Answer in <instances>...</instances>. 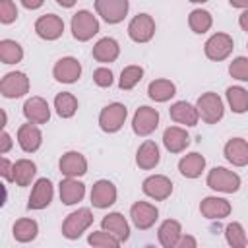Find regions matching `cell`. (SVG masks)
<instances>
[{"mask_svg":"<svg viewBox=\"0 0 248 248\" xmlns=\"http://www.w3.org/2000/svg\"><path fill=\"white\" fill-rule=\"evenodd\" d=\"M207 186L211 190H217V192L232 194L240 188V176L236 172L225 169V167H215L207 174Z\"/></svg>","mask_w":248,"mask_h":248,"instance_id":"cell-1","label":"cell"},{"mask_svg":"<svg viewBox=\"0 0 248 248\" xmlns=\"http://www.w3.org/2000/svg\"><path fill=\"white\" fill-rule=\"evenodd\" d=\"M200 116L207 122V124H217L221 118H223V112H225V107H223V101L217 93L213 91H207V93H202L200 99H198V105H196Z\"/></svg>","mask_w":248,"mask_h":248,"instance_id":"cell-2","label":"cell"},{"mask_svg":"<svg viewBox=\"0 0 248 248\" xmlns=\"http://www.w3.org/2000/svg\"><path fill=\"white\" fill-rule=\"evenodd\" d=\"M93 223V213L87 207H81L74 213H70L62 223V234L70 240H76L81 236V232Z\"/></svg>","mask_w":248,"mask_h":248,"instance_id":"cell-3","label":"cell"},{"mask_svg":"<svg viewBox=\"0 0 248 248\" xmlns=\"http://www.w3.org/2000/svg\"><path fill=\"white\" fill-rule=\"evenodd\" d=\"M126 116H128V108L122 103H110V105H107L101 110V114H99V126H101L103 132H108V134L118 132L122 128Z\"/></svg>","mask_w":248,"mask_h":248,"instance_id":"cell-4","label":"cell"},{"mask_svg":"<svg viewBox=\"0 0 248 248\" xmlns=\"http://www.w3.org/2000/svg\"><path fill=\"white\" fill-rule=\"evenodd\" d=\"M95 33H99V21L91 12L79 10L78 14H74V17H72V35L78 41H89Z\"/></svg>","mask_w":248,"mask_h":248,"instance_id":"cell-5","label":"cell"},{"mask_svg":"<svg viewBox=\"0 0 248 248\" xmlns=\"http://www.w3.org/2000/svg\"><path fill=\"white\" fill-rule=\"evenodd\" d=\"M29 91V78L23 72H10L0 81V93L6 99L23 97Z\"/></svg>","mask_w":248,"mask_h":248,"instance_id":"cell-6","label":"cell"},{"mask_svg":"<svg viewBox=\"0 0 248 248\" xmlns=\"http://www.w3.org/2000/svg\"><path fill=\"white\" fill-rule=\"evenodd\" d=\"M128 0H95V10L107 23H120L128 14Z\"/></svg>","mask_w":248,"mask_h":248,"instance_id":"cell-7","label":"cell"},{"mask_svg":"<svg viewBox=\"0 0 248 248\" xmlns=\"http://www.w3.org/2000/svg\"><path fill=\"white\" fill-rule=\"evenodd\" d=\"M128 35L136 43H147L155 35V21L149 14H138L130 25H128Z\"/></svg>","mask_w":248,"mask_h":248,"instance_id":"cell-8","label":"cell"},{"mask_svg":"<svg viewBox=\"0 0 248 248\" xmlns=\"http://www.w3.org/2000/svg\"><path fill=\"white\" fill-rule=\"evenodd\" d=\"M232 46H234V43H232V37L231 35H227V33H215L205 43V56L209 60H215V62L225 60L232 52Z\"/></svg>","mask_w":248,"mask_h":248,"instance_id":"cell-9","label":"cell"},{"mask_svg":"<svg viewBox=\"0 0 248 248\" xmlns=\"http://www.w3.org/2000/svg\"><path fill=\"white\" fill-rule=\"evenodd\" d=\"M159 126V112L151 107H140L132 118V130L138 136H149Z\"/></svg>","mask_w":248,"mask_h":248,"instance_id":"cell-10","label":"cell"},{"mask_svg":"<svg viewBox=\"0 0 248 248\" xmlns=\"http://www.w3.org/2000/svg\"><path fill=\"white\" fill-rule=\"evenodd\" d=\"M141 190H143L145 196L161 202V200H167L172 194V182L165 174H153V176H147L143 180Z\"/></svg>","mask_w":248,"mask_h":248,"instance_id":"cell-11","label":"cell"},{"mask_svg":"<svg viewBox=\"0 0 248 248\" xmlns=\"http://www.w3.org/2000/svg\"><path fill=\"white\" fill-rule=\"evenodd\" d=\"M35 31L41 39H46V41H54L62 35L64 31V21L62 17L54 16V14H45L41 16L37 21H35Z\"/></svg>","mask_w":248,"mask_h":248,"instance_id":"cell-12","label":"cell"},{"mask_svg":"<svg viewBox=\"0 0 248 248\" xmlns=\"http://www.w3.org/2000/svg\"><path fill=\"white\" fill-rule=\"evenodd\" d=\"M157 215H159L157 207L151 205V203H147V202H136L132 205V209H130V217H132L134 225L138 229H141V231L153 227L155 221H157Z\"/></svg>","mask_w":248,"mask_h":248,"instance_id":"cell-13","label":"cell"},{"mask_svg":"<svg viewBox=\"0 0 248 248\" xmlns=\"http://www.w3.org/2000/svg\"><path fill=\"white\" fill-rule=\"evenodd\" d=\"M52 74H54L56 81H60V83H74L81 76V64L74 56H66L54 64Z\"/></svg>","mask_w":248,"mask_h":248,"instance_id":"cell-14","label":"cell"},{"mask_svg":"<svg viewBox=\"0 0 248 248\" xmlns=\"http://www.w3.org/2000/svg\"><path fill=\"white\" fill-rule=\"evenodd\" d=\"M116 202V186L110 180H97L91 190V203L93 207L105 209Z\"/></svg>","mask_w":248,"mask_h":248,"instance_id":"cell-15","label":"cell"},{"mask_svg":"<svg viewBox=\"0 0 248 248\" xmlns=\"http://www.w3.org/2000/svg\"><path fill=\"white\" fill-rule=\"evenodd\" d=\"M23 116L33 124H46L50 118L48 103L43 97H31L23 105Z\"/></svg>","mask_w":248,"mask_h":248,"instance_id":"cell-16","label":"cell"},{"mask_svg":"<svg viewBox=\"0 0 248 248\" xmlns=\"http://www.w3.org/2000/svg\"><path fill=\"white\" fill-rule=\"evenodd\" d=\"M52 184L48 178H39L31 190V196H29V202H27V207L29 209H45L50 202H52Z\"/></svg>","mask_w":248,"mask_h":248,"instance_id":"cell-17","label":"cell"},{"mask_svg":"<svg viewBox=\"0 0 248 248\" xmlns=\"http://www.w3.org/2000/svg\"><path fill=\"white\" fill-rule=\"evenodd\" d=\"M17 143H19V147H21L25 153H33V151H37V149L41 147V143H43V134H41V130H39L33 122L23 124V126H19V130H17Z\"/></svg>","mask_w":248,"mask_h":248,"instance_id":"cell-18","label":"cell"},{"mask_svg":"<svg viewBox=\"0 0 248 248\" xmlns=\"http://www.w3.org/2000/svg\"><path fill=\"white\" fill-rule=\"evenodd\" d=\"M58 190H60V200L66 205H74V203L81 202V198L85 196V184H81L74 176H68V178L60 180Z\"/></svg>","mask_w":248,"mask_h":248,"instance_id":"cell-19","label":"cell"},{"mask_svg":"<svg viewBox=\"0 0 248 248\" xmlns=\"http://www.w3.org/2000/svg\"><path fill=\"white\" fill-rule=\"evenodd\" d=\"M200 211L203 217L207 219H225L229 217L231 213V203L223 198H215V196H209V198H203L202 203H200Z\"/></svg>","mask_w":248,"mask_h":248,"instance_id":"cell-20","label":"cell"},{"mask_svg":"<svg viewBox=\"0 0 248 248\" xmlns=\"http://www.w3.org/2000/svg\"><path fill=\"white\" fill-rule=\"evenodd\" d=\"M163 143H165V147H167L170 153H180V151H184V149L188 147L190 136H188V132H186L184 128H180V126H169V128L165 130V134H163Z\"/></svg>","mask_w":248,"mask_h":248,"instance_id":"cell-21","label":"cell"},{"mask_svg":"<svg viewBox=\"0 0 248 248\" xmlns=\"http://www.w3.org/2000/svg\"><path fill=\"white\" fill-rule=\"evenodd\" d=\"M60 172L66 176H81L87 172V161L78 151H68L60 159Z\"/></svg>","mask_w":248,"mask_h":248,"instance_id":"cell-22","label":"cell"},{"mask_svg":"<svg viewBox=\"0 0 248 248\" xmlns=\"http://www.w3.org/2000/svg\"><path fill=\"white\" fill-rule=\"evenodd\" d=\"M225 157L234 167L248 165V141L242 138H232L225 143Z\"/></svg>","mask_w":248,"mask_h":248,"instance_id":"cell-23","label":"cell"},{"mask_svg":"<svg viewBox=\"0 0 248 248\" xmlns=\"http://www.w3.org/2000/svg\"><path fill=\"white\" fill-rule=\"evenodd\" d=\"M169 114L174 122L178 124H186V126H196L198 124V118H200V112L196 107H192L190 103L186 101H176L170 108H169Z\"/></svg>","mask_w":248,"mask_h":248,"instance_id":"cell-24","label":"cell"},{"mask_svg":"<svg viewBox=\"0 0 248 248\" xmlns=\"http://www.w3.org/2000/svg\"><path fill=\"white\" fill-rule=\"evenodd\" d=\"M159 159H161L159 147H157V143L151 141V140H145V141L140 145L138 153H136V163H138V167L143 169V170H149V169L157 167V165H159Z\"/></svg>","mask_w":248,"mask_h":248,"instance_id":"cell-25","label":"cell"},{"mask_svg":"<svg viewBox=\"0 0 248 248\" xmlns=\"http://www.w3.org/2000/svg\"><path fill=\"white\" fill-rule=\"evenodd\" d=\"M101 225H103V229H105V231H108V232H110L114 238H118L120 242L128 240V236H130L128 221H126L120 213H108L107 217H103Z\"/></svg>","mask_w":248,"mask_h":248,"instance_id":"cell-26","label":"cell"},{"mask_svg":"<svg viewBox=\"0 0 248 248\" xmlns=\"http://www.w3.org/2000/svg\"><path fill=\"white\" fill-rule=\"evenodd\" d=\"M120 54V46L114 39L110 37H103L95 43L93 46V58L97 62H114Z\"/></svg>","mask_w":248,"mask_h":248,"instance_id":"cell-27","label":"cell"},{"mask_svg":"<svg viewBox=\"0 0 248 248\" xmlns=\"http://www.w3.org/2000/svg\"><path fill=\"white\" fill-rule=\"evenodd\" d=\"M203 169H205V159H203V155H200V153H196V151L184 155V157L178 161V170H180V174L186 176V178H198Z\"/></svg>","mask_w":248,"mask_h":248,"instance_id":"cell-28","label":"cell"},{"mask_svg":"<svg viewBox=\"0 0 248 248\" xmlns=\"http://www.w3.org/2000/svg\"><path fill=\"white\" fill-rule=\"evenodd\" d=\"M157 236H159V242H161L165 248H174L176 242H178V238L182 236V227H180L178 221L167 219V221L161 223Z\"/></svg>","mask_w":248,"mask_h":248,"instance_id":"cell-29","label":"cell"},{"mask_svg":"<svg viewBox=\"0 0 248 248\" xmlns=\"http://www.w3.org/2000/svg\"><path fill=\"white\" fill-rule=\"evenodd\" d=\"M37 167L33 161L29 159H19L14 163V170H12V182H16L17 186H29L31 180L35 178Z\"/></svg>","mask_w":248,"mask_h":248,"instance_id":"cell-30","label":"cell"},{"mask_svg":"<svg viewBox=\"0 0 248 248\" xmlns=\"http://www.w3.org/2000/svg\"><path fill=\"white\" fill-rule=\"evenodd\" d=\"M147 93H149V97L153 101L165 103L176 93V87H174V83L170 79H153L149 83V87H147Z\"/></svg>","mask_w":248,"mask_h":248,"instance_id":"cell-31","label":"cell"},{"mask_svg":"<svg viewBox=\"0 0 248 248\" xmlns=\"http://www.w3.org/2000/svg\"><path fill=\"white\" fill-rule=\"evenodd\" d=\"M54 108H56L58 116H62V118H72V116L76 114V110H78V99H76L72 93L62 91V93H58V95L54 97Z\"/></svg>","mask_w":248,"mask_h":248,"instance_id":"cell-32","label":"cell"},{"mask_svg":"<svg viewBox=\"0 0 248 248\" xmlns=\"http://www.w3.org/2000/svg\"><path fill=\"white\" fill-rule=\"evenodd\" d=\"M39 232L37 221L33 219H17L14 223V238L17 242H31Z\"/></svg>","mask_w":248,"mask_h":248,"instance_id":"cell-33","label":"cell"},{"mask_svg":"<svg viewBox=\"0 0 248 248\" xmlns=\"http://www.w3.org/2000/svg\"><path fill=\"white\" fill-rule=\"evenodd\" d=\"M23 58V48L19 46V43L12 41V39H2L0 41V60L4 64H17Z\"/></svg>","mask_w":248,"mask_h":248,"instance_id":"cell-34","label":"cell"},{"mask_svg":"<svg viewBox=\"0 0 248 248\" xmlns=\"http://www.w3.org/2000/svg\"><path fill=\"white\" fill-rule=\"evenodd\" d=\"M227 101L232 108V112L236 114H242L248 110V91L244 87H238V85H232L227 89Z\"/></svg>","mask_w":248,"mask_h":248,"instance_id":"cell-35","label":"cell"},{"mask_svg":"<svg viewBox=\"0 0 248 248\" xmlns=\"http://www.w3.org/2000/svg\"><path fill=\"white\" fill-rule=\"evenodd\" d=\"M211 23H213L211 14L205 12V10H192L190 16H188V25H190V29L194 33H200L202 35V33L209 31Z\"/></svg>","mask_w":248,"mask_h":248,"instance_id":"cell-36","label":"cell"},{"mask_svg":"<svg viewBox=\"0 0 248 248\" xmlns=\"http://www.w3.org/2000/svg\"><path fill=\"white\" fill-rule=\"evenodd\" d=\"M143 78V68L141 66H126L120 74V79H118V87L122 91H128V89H134Z\"/></svg>","mask_w":248,"mask_h":248,"instance_id":"cell-37","label":"cell"},{"mask_svg":"<svg viewBox=\"0 0 248 248\" xmlns=\"http://www.w3.org/2000/svg\"><path fill=\"white\" fill-rule=\"evenodd\" d=\"M225 236H227L229 246H232V248H242L248 242L246 240V232H244L240 223H229L227 229H225Z\"/></svg>","mask_w":248,"mask_h":248,"instance_id":"cell-38","label":"cell"},{"mask_svg":"<svg viewBox=\"0 0 248 248\" xmlns=\"http://www.w3.org/2000/svg\"><path fill=\"white\" fill-rule=\"evenodd\" d=\"M87 242L91 244V246H103V248H116L118 244H120V240L118 238H114L108 231H97V232H91L89 234V238H87Z\"/></svg>","mask_w":248,"mask_h":248,"instance_id":"cell-39","label":"cell"},{"mask_svg":"<svg viewBox=\"0 0 248 248\" xmlns=\"http://www.w3.org/2000/svg\"><path fill=\"white\" fill-rule=\"evenodd\" d=\"M229 74L234 78V79H240V81H248V58L246 56H238L231 62L229 66Z\"/></svg>","mask_w":248,"mask_h":248,"instance_id":"cell-40","label":"cell"},{"mask_svg":"<svg viewBox=\"0 0 248 248\" xmlns=\"http://www.w3.org/2000/svg\"><path fill=\"white\" fill-rule=\"evenodd\" d=\"M17 17V8L12 0H0V21L2 23H12Z\"/></svg>","mask_w":248,"mask_h":248,"instance_id":"cell-41","label":"cell"},{"mask_svg":"<svg viewBox=\"0 0 248 248\" xmlns=\"http://www.w3.org/2000/svg\"><path fill=\"white\" fill-rule=\"evenodd\" d=\"M93 81L99 87H110L112 85V72L108 68H97L93 72Z\"/></svg>","mask_w":248,"mask_h":248,"instance_id":"cell-42","label":"cell"},{"mask_svg":"<svg viewBox=\"0 0 248 248\" xmlns=\"http://www.w3.org/2000/svg\"><path fill=\"white\" fill-rule=\"evenodd\" d=\"M0 165H2V167H0V174H2L6 180H10V182H12V170H14V165H12L6 157H2V159H0Z\"/></svg>","mask_w":248,"mask_h":248,"instance_id":"cell-43","label":"cell"},{"mask_svg":"<svg viewBox=\"0 0 248 248\" xmlns=\"http://www.w3.org/2000/svg\"><path fill=\"white\" fill-rule=\"evenodd\" d=\"M196 238L194 236H180L176 242V248H196Z\"/></svg>","mask_w":248,"mask_h":248,"instance_id":"cell-44","label":"cell"},{"mask_svg":"<svg viewBox=\"0 0 248 248\" xmlns=\"http://www.w3.org/2000/svg\"><path fill=\"white\" fill-rule=\"evenodd\" d=\"M0 138H2V140H0V153H8L10 147H12V138H10L8 132H2Z\"/></svg>","mask_w":248,"mask_h":248,"instance_id":"cell-45","label":"cell"},{"mask_svg":"<svg viewBox=\"0 0 248 248\" xmlns=\"http://www.w3.org/2000/svg\"><path fill=\"white\" fill-rule=\"evenodd\" d=\"M43 2H45V0H21V4H23L27 10H37V8L43 6Z\"/></svg>","mask_w":248,"mask_h":248,"instance_id":"cell-46","label":"cell"},{"mask_svg":"<svg viewBox=\"0 0 248 248\" xmlns=\"http://www.w3.org/2000/svg\"><path fill=\"white\" fill-rule=\"evenodd\" d=\"M238 23H240V27H242L244 31H248V10H244V12L240 14V17H238Z\"/></svg>","mask_w":248,"mask_h":248,"instance_id":"cell-47","label":"cell"},{"mask_svg":"<svg viewBox=\"0 0 248 248\" xmlns=\"http://www.w3.org/2000/svg\"><path fill=\"white\" fill-rule=\"evenodd\" d=\"M232 8H248V0H229Z\"/></svg>","mask_w":248,"mask_h":248,"instance_id":"cell-48","label":"cell"},{"mask_svg":"<svg viewBox=\"0 0 248 248\" xmlns=\"http://www.w3.org/2000/svg\"><path fill=\"white\" fill-rule=\"evenodd\" d=\"M56 2H58L62 8H72V6H74L78 0H56Z\"/></svg>","mask_w":248,"mask_h":248,"instance_id":"cell-49","label":"cell"},{"mask_svg":"<svg viewBox=\"0 0 248 248\" xmlns=\"http://www.w3.org/2000/svg\"><path fill=\"white\" fill-rule=\"evenodd\" d=\"M190 2H194V4H203V2H207V0H190Z\"/></svg>","mask_w":248,"mask_h":248,"instance_id":"cell-50","label":"cell"},{"mask_svg":"<svg viewBox=\"0 0 248 248\" xmlns=\"http://www.w3.org/2000/svg\"><path fill=\"white\" fill-rule=\"evenodd\" d=\"M246 46H248V45H246Z\"/></svg>","mask_w":248,"mask_h":248,"instance_id":"cell-51","label":"cell"}]
</instances>
